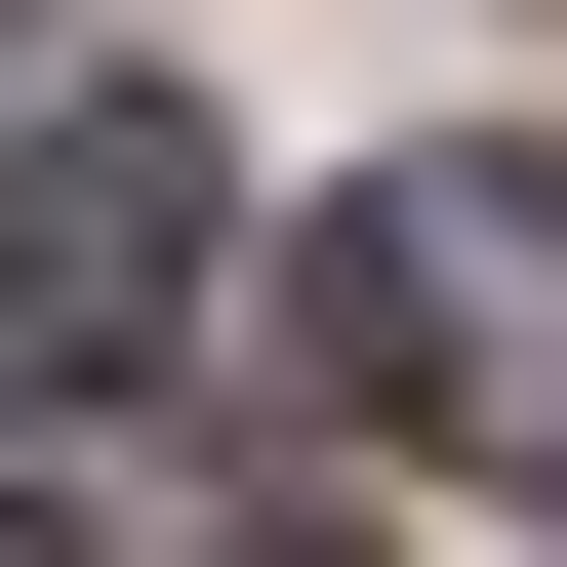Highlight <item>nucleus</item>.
Instances as JSON below:
<instances>
[{
    "mask_svg": "<svg viewBox=\"0 0 567 567\" xmlns=\"http://www.w3.org/2000/svg\"><path fill=\"white\" fill-rule=\"evenodd\" d=\"M284 365L365 446H567V163H365L324 284H284Z\"/></svg>",
    "mask_w": 567,
    "mask_h": 567,
    "instance_id": "obj_1",
    "label": "nucleus"
},
{
    "mask_svg": "<svg viewBox=\"0 0 567 567\" xmlns=\"http://www.w3.org/2000/svg\"><path fill=\"white\" fill-rule=\"evenodd\" d=\"M203 244H244V203H203V122H163V82H41V122H0V405L203 365Z\"/></svg>",
    "mask_w": 567,
    "mask_h": 567,
    "instance_id": "obj_2",
    "label": "nucleus"
},
{
    "mask_svg": "<svg viewBox=\"0 0 567 567\" xmlns=\"http://www.w3.org/2000/svg\"><path fill=\"white\" fill-rule=\"evenodd\" d=\"M0 567H82V486H41V446H0Z\"/></svg>",
    "mask_w": 567,
    "mask_h": 567,
    "instance_id": "obj_3",
    "label": "nucleus"
}]
</instances>
